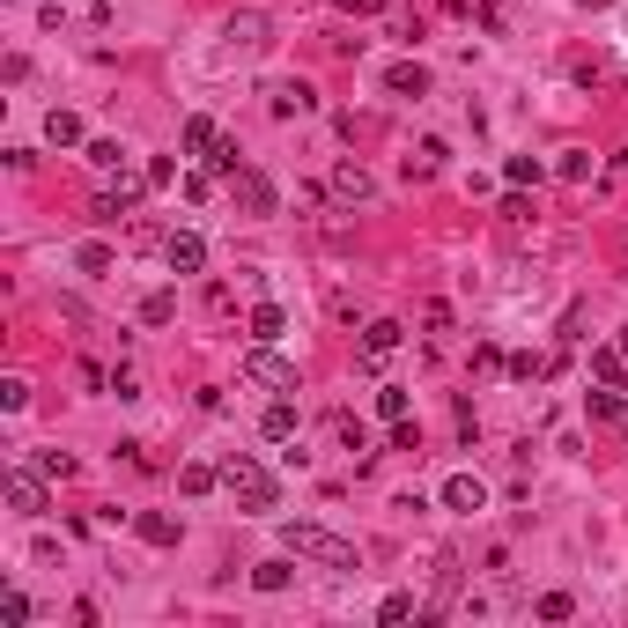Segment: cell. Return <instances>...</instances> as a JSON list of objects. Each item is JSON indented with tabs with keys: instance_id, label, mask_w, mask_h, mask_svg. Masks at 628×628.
I'll list each match as a JSON object with an SVG mask.
<instances>
[{
	"instance_id": "6da1fadb",
	"label": "cell",
	"mask_w": 628,
	"mask_h": 628,
	"mask_svg": "<svg viewBox=\"0 0 628 628\" xmlns=\"http://www.w3.org/2000/svg\"><path fill=\"white\" fill-rule=\"evenodd\" d=\"M281 540H289V555L318 562V569H363V547L326 532V525H281Z\"/></svg>"
},
{
	"instance_id": "7a4b0ae2",
	"label": "cell",
	"mask_w": 628,
	"mask_h": 628,
	"mask_svg": "<svg viewBox=\"0 0 628 628\" xmlns=\"http://www.w3.org/2000/svg\"><path fill=\"white\" fill-rule=\"evenodd\" d=\"M222 488H230L244 510H274V503H281V481H274L259 459H230V466H222Z\"/></svg>"
},
{
	"instance_id": "3957f363",
	"label": "cell",
	"mask_w": 628,
	"mask_h": 628,
	"mask_svg": "<svg viewBox=\"0 0 628 628\" xmlns=\"http://www.w3.org/2000/svg\"><path fill=\"white\" fill-rule=\"evenodd\" d=\"M244 385H266V392H296V363H289V355H274V340H259V348L244 355Z\"/></svg>"
},
{
	"instance_id": "277c9868",
	"label": "cell",
	"mask_w": 628,
	"mask_h": 628,
	"mask_svg": "<svg viewBox=\"0 0 628 628\" xmlns=\"http://www.w3.org/2000/svg\"><path fill=\"white\" fill-rule=\"evenodd\" d=\"M45 473H30V466H8V510L15 518H45Z\"/></svg>"
},
{
	"instance_id": "5b68a950",
	"label": "cell",
	"mask_w": 628,
	"mask_h": 628,
	"mask_svg": "<svg viewBox=\"0 0 628 628\" xmlns=\"http://www.w3.org/2000/svg\"><path fill=\"white\" fill-rule=\"evenodd\" d=\"M230 200L244 207V215H274V178H266V170H237V178H230Z\"/></svg>"
},
{
	"instance_id": "8992f818",
	"label": "cell",
	"mask_w": 628,
	"mask_h": 628,
	"mask_svg": "<svg viewBox=\"0 0 628 628\" xmlns=\"http://www.w3.org/2000/svg\"><path fill=\"white\" fill-rule=\"evenodd\" d=\"M444 510H459V518L488 510V481H481V473H451V481H444Z\"/></svg>"
},
{
	"instance_id": "52a82bcc",
	"label": "cell",
	"mask_w": 628,
	"mask_h": 628,
	"mask_svg": "<svg viewBox=\"0 0 628 628\" xmlns=\"http://www.w3.org/2000/svg\"><path fill=\"white\" fill-rule=\"evenodd\" d=\"M399 340H407V326H399V318H370V326H363V363H392Z\"/></svg>"
},
{
	"instance_id": "ba28073f",
	"label": "cell",
	"mask_w": 628,
	"mask_h": 628,
	"mask_svg": "<svg viewBox=\"0 0 628 628\" xmlns=\"http://www.w3.org/2000/svg\"><path fill=\"white\" fill-rule=\"evenodd\" d=\"M163 259H170V274H200V266H207V244H200L193 230H170V237H163Z\"/></svg>"
},
{
	"instance_id": "9c48e42d",
	"label": "cell",
	"mask_w": 628,
	"mask_h": 628,
	"mask_svg": "<svg viewBox=\"0 0 628 628\" xmlns=\"http://www.w3.org/2000/svg\"><path fill=\"white\" fill-rule=\"evenodd\" d=\"M370 193H377V185H370L363 163H333V200H340V207H363Z\"/></svg>"
},
{
	"instance_id": "30bf717a",
	"label": "cell",
	"mask_w": 628,
	"mask_h": 628,
	"mask_svg": "<svg viewBox=\"0 0 628 628\" xmlns=\"http://www.w3.org/2000/svg\"><path fill=\"white\" fill-rule=\"evenodd\" d=\"M266 104H274V119H303L318 97H311V82H274V89H266Z\"/></svg>"
},
{
	"instance_id": "8fae6325",
	"label": "cell",
	"mask_w": 628,
	"mask_h": 628,
	"mask_svg": "<svg viewBox=\"0 0 628 628\" xmlns=\"http://www.w3.org/2000/svg\"><path fill=\"white\" fill-rule=\"evenodd\" d=\"M385 89H392V97H429V67L422 60H399V67H385Z\"/></svg>"
},
{
	"instance_id": "7c38bea8",
	"label": "cell",
	"mask_w": 628,
	"mask_h": 628,
	"mask_svg": "<svg viewBox=\"0 0 628 628\" xmlns=\"http://www.w3.org/2000/svg\"><path fill=\"white\" fill-rule=\"evenodd\" d=\"M141 185H148V178H119V185H111V193H97V222H119L126 207L141 200Z\"/></svg>"
},
{
	"instance_id": "4fadbf2b",
	"label": "cell",
	"mask_w": 628,
	"mask_h": 628,
	"mask_svg": "<svg viewBox=\"0 0 628 628\" xmlns=\"http://www.w3.org/2000/svg\"><path fill=\"white\" fill-rule=\"evenodd\" d=\"M178 488H185V496H215V488H222V466L185 459V466H178Z\"/></svg>"
},
{
	"instance_id": "5bb4252c",
	"label": "cell",
	"mask_w": 628,
	"mask_h": 628,
	"mask_svg": "<svg viewBox=\"0 0 628 628\" xmlns=\"http://www.w3.org/2000/svg\"><path fill=\"white\" fill-rule=\"evenodd\" d=\"M259 436H266V444H289V436H296V407H289V399H274V407L259 414Z\"/></svg>"
},
{
	"instance_id": "9a60e30c",
	"label": "cell",
	"mask_w": 628,
	"mask_h": 628,
	"mask_svg": "<svg viewBox=\"0 0 628 628\" xmlns=\"http://www.w3.org/2000/svg\"><path fill=\"white\" fill-rule=\"evenodd\" d=\"M178 141H185V156H215V148H222V126H215V119H185Z\"/></svg>"
},
{
	"instance_id": "2e32d148",
	"label": "cell",
	"mask_w": 628,
	"mask_h": 628,
	"mask_svg": "<svg viewBox=\"0 0 628 628\" xmlns=\"http://www.w3.org/2000/svg\"><path fill=\"white\" fill-rule=\"evenodd\" d=\"M133 532H141L148 547H178V518H163V510H141V518H133Z\"/></svg>"
},
{
	"instance_id": "e0dca14e",
	"label": "cell",
	"mask_w": 628,
	"mask_h": 628,
	"mask_svg": "<svg viewBox=\"0 0 628 628\" xmlns=\"http://www.w3.org/2000/svg\"><path fill=\"white\" fill-rule=\"evenodd\" d=\"M266 30H274V23H266L259 8H237L230 15V45H266Z\"/></svg>"
},
{
	"instance_id": "ac0fdd59",
	"label": "cell",
	"mask_w": 628,
	"mask_h": 628,
	"mask_svg": "<svg viewBox=\"0 0 628 628\" xmlns=\"http://www.w3.org/2000/svg\"><path fill=\"white\" fill-rule=\"evenodd\" d=\"M45 141L52 148H74V141H82V119H74V111H45Z\"/></svg>"
},
{
	"instance_id": "d6986e66",
	"label": "cell",
	"mask_w": 628,
	"mask_h": 628,
	"mask_svg": "<svg viewBox=\"0 0 628 628\" xmlns=\"http://www.w3.org/2000/svg\"><path fill=\"white\" fill-rule=\"evenodd\" d=\"M444 170V141H414V156H407V178H436Z\"/></svg>"
},
{
	"instance_id": "ffe728a7",
	"label": "cell",
	"mask_w": 628,
	"mask_h": 628,
	"mask_svg": "<svg viewBox=\"0 0 628 628\" xmlns=\"http://www.w3.org/2000/svg\"><path fill=\"white\" fill-rule=\"evenodd\" d=\"M289 333V311H281V303H259L252 311V340H281Z\"/></svg>"
},
{
	"instance_id": "44dd1931",
	"label": "cell",
	"mask_w": 628,
	"mask_h": 628,
	"mask_svg": "<svg viewBox=\"0 0 628 628\" xmlns=\"http://www.w3.org/2000/svg\"><path fill=\"white\" fill-rule=\"evenodd\" d=\"M170 318H178V296H170V289L141 296V326H170Z\"/></svg>"
},
{
	"instance_id": "7402d4cb",
	"label": "cell",
	"mask_w": 628,
	"mask_h": 628,
	"mask_svg": "<svg viewBox=\"0 0 628 628\" xmlns=\"http://www.w3.org/2000/svg\"><path fill=\"white\" fill-rule=\"evenodd\" d=\"M584 414H592V422H621V414H628L621 407V385L614 392H584Z\"/></svg>"
},
{
	"instance_id": "603a6c76",
	"label": "cell",
	"mask_w": 628,
	"mask_h": 628,
	"mask_svg": "<svg viewBox=\"0 0 628 628\" xmlns=\"http://www.w3.org/2000/svg\"><path fill=\"white\" fill-rule=\"evenodd\" d=\"M592 377H606V385H621V392H628V355L599 348V355H592Z\"/></svg>"
},
{
	"instance_id": "cb8c5ba5",
	"label": "cell",
	"mask_w": 628,
	"mask_h": 628,
	"mask_svg": "<svg viewBox=\"0 0 628 628\" xmlns=\"http://www.w3.org/2000/svg\"><path fill=\"white\" fill-rule=\"evenodd\" d=\"M510 377H518V385H540V377H555V355H518Z\"/></svg>"
},
{
	"instance_id": "d4e9b609",
	"label": "cell",
	"mask_w": 628,
	"mask_h": 628,
	"mask_svg": "<svg viewBox=\"0 0 628 628\" xmlns=\"http://www.w3.org/2000/svg\"><path fill=\"white\" fill-rule=\"evenodd\" d=\"M377 621H385V628L414 621V599H407V592H385V599H377Z\"/></svg>"
},
{
	"instance_id": "484cf974",
	"label": "cell",
	"mask_w": 628,
	"mask_h": 628,
	"mask_svg": "<svg viewBox=\"0 0 628 628\" xmlns=\"http://www.w3.org/2000/svg\"><path fill=\"white\" fill-rule=\"evenodd\" d=\"M532 614H540V621H569V614H577V599H569V592H540Z\"/></svg>"
},
{
	"instance_id": "4316f807",
	"label": "cell",
	"mask_w": 628,
	"mask_h": 628,
	"mask_svg": "<svg viewBox=\"0 0 628 628\" xmlns=\"http://www.w3.org/2000/svg\"><path fill=\"white\" fill-rule=\"evenodd\" d=\"M252 584H259V592H289V562H259Z\"/></svg>"
},
{
	"instance_id": "83f0119b",
	"label": "cell",
	"mask_w": 628,
	"mask_h": 628,
	"mask_svg": "<svg viewBox=\"0 0 628 628\" xmlns=\"http://www.w3.org/2000/svg\"><path fill=\"white\" fill-rule=\"evenodd\" d=\"M89 163L97 170H126V148L119 141H89Z\"/></svg>"
},
{
	"instance_id": "f1b7e54d",
	"label": "cell",
	"mask_w": 628,
	"mask_h": 628,
	"mask_svg": "<svg viewBox=\"0 0 628 628\" xmlns=\"http://www.w3.org/2000/svg\"><path fill=\"white\" fill-rule=\"evenodd\" d=\"M0 407H8V414L30 407V385H23V377H0Z\"/></svg>"
},
{
	"instance_id": "f546056e",
	"label": "cell",
	"mask_w": 628,
	"mask_h": 628,
	"mask_svg": "<svg viewBox=\"0 0 628 628\" xmlns=\"http://www.w3.org/2000/svg\"><path fill=\"white\" fill-rule=\"evenodd\" d=\"M555 170H562V178H569V185H584V178H592V156H584V148H569V156H562Z\"/></svg>"
},
{
	"instance_id": "4dcf8cb0",
	"label": "cell",
	"mask_w": 628,
	"mask_h": 628,
	"mask_svg": "<svg viewBox=\"0 0 628 628\" xmlns=\"http://www.w3.org/2000/svg\"><path fill=\"white\" fill-rule=\"evenodd\" d=\"M377 414H385V422H407V392L385 385V392H377Z\"/></svg>"
},
{
	"instance_id": "1f68e13d",
	"label": "cell",
	"mask_w": 628,
	"mask_h": 628,
	"mask_svg": "<svg viewBox=\"0 0 628 628\" xmlns=\"http://www.w3.org/2000/svg\"><path fill=\"white\" fill-rule=\"evenodd\" d=\"M74 266H82V274H111V252H104V244H82V252H74Z\"/></svg>"
},
{
	"instance_id": "d6a6232c",
	"label": "cell",
	"mask_w": 628,
	"mask_h": 628,
	"mask_svg": "<svg viewBox=\"0 0 628 628\" xmlns=\"http://www.w3.org/2000/svg\"><path fill=\"white\" fill-rule=\"evenodd\" d=\"M503 222H510V230H525V222H532V200H525V185L503 200Z\"/></svg>"
},
{
	"instance_id": "836d02e7",
	"label": "cell",
	"mask_w": 628,
	"mask_h": 628,
	"mask_svg": "<svg viewBox=\"0 0 628 628\" xmlns=\"http://www.w3.org/2000/svg\"><path fill=\"white\" fill-rule=\"evenodd\" d=\"M333 429H340V444H348V451H363V444H370V436H363V422H355V414H333Z\"/></svg>"
},
{
	"instance_id": "e575fe53",
	"label": "cell",
	"mask_w": 628,
	"mask_h": 628,
	"mask_svg": "<svg viewBox=\"0 0 628 628\" xmlns=\"http://www.w3.org/2000/svg\"><path fill=\"white\" fill-rule=\"evenodd\" d=\"M510 185H540V156H510Z\"/></svg>"
},
{
	"instance_id": "d590c367",
	"label": "cell",
	"mask_w": 628,
	"mask_h": 628,
	"mask_svg": "<svg viewBox=\"0 0 628 628\" xmlns=\"http://www.w3.org/2000/svg\"><path fill=\"white\" fill-rule=\"evenodd\" d=\"M0 621L23 628V621H30V599H23V592H8V599H0Z\"/></svg>"
},
{
	"instance_id": "8d00e7d4",
	"label": "cell",
	"mask_w": 628,
	"mask_h": 628,
	"mask_svg": "<svg viewBox=\"0 0 628 628\" xmlns=\"http://www.w3.org/2000/svg\"><path fill=\"white\" fill-rule=\"evenodd\" d=\"M392 451H422V429H414V422H392Z\"/></svg>"
},
{
	"instance_id": "74e56055",
	"label": "cell",
	"mask_w": 628,
	"mask_h": 628,
	"mask_svg": "<svg viewBox=\"0 0 628 628\" xmlns=\"http://www.w3.org/2000/svg\"><path fill=\"white\" fill-rule=\"evenodd\" d=\"M37 473H52V481H67V473H74V459H67V451H45V459H37Z\"/></svg>"
},
{
	"instance_id": "f35d334b",
	"label": "cell",
	"mask_w": 628,
	"mask_h": 628,
	"mask_svg": "<svg viewBox=\"0 0 628 628\" xmlns=\"http://www.w3.org/2000/svg\"><path fill=\"white\" fill-rule=\"evenodd\" d=\"M340 8H348V15H385L392 0H340Z\"/></svg>"
},
{
	"instance_id": "ab89813d",
	"label": "cell",
	"mask_w": 628,
	"mask_h": 628,
	"mask_svg": "<svg viewBox=\"0 0 628 628\" xmlns=\"http://www.w3.org/2000/svg\"><path fill=\"white\" fill-rule=\"evenodd\" d=\"M584 8H606V0H584Z\"/></svg>"
},
{
	"instance_id": "60d3db41",
	"label": "cell",
	"mask_w": 628,
	"mask_h": 628,
	"mask_svg": "<svg viewBox=\"0 0 628 628\" xmlns=\"http://www.w3.org/2000/svg\"><path fill=\"white\" fill-rule=\"evenodd\" d=\"M621 429H628V414H621Z\"/></svg>"
},
{
	"instance_id": "b9f144b4",
	"label": "cell",
	"mask_w": 628,
	"mask_h": 628,
	"mask_svg": "<svg viewBox=\"0 0 628 628\" xmlns=\"http://www.w3.org/2000/svg\"><path fill=\"white\" fill-rule=\"evenodd\" d=\"M621 355H628V340H621Z\"/></svg>"
}]
</instances>
